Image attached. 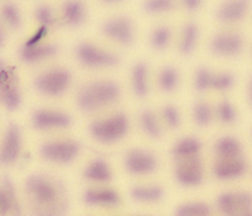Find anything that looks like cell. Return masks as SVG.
<instances>
[{"label":"cell","instance_id":"d6986e66","mask_svg":"<svg viewBox=\"0 0 252 216\" xmlns=\"http://www.w3.org/2000/svg\"><path fill=\"white\" fill-rule=\"evenodd\" d=\"M82 177L85 181L92 184H107L112 181L114 172L107 159L96 157L87 162L83 167Z\"/></svg>","mask_w":252,"mask_h":216},{"label":"cell","instance_id":"ab89813d","mask_svg":"<svg viewBox=\"0 0 252 216\" xmlns=\"http://www.w3.org/2000/svg\"><path fill=\"white\" fill-rule=\"evenodd\" d=\"M178 3L189 13H197L203 6V0H178Z\"/></svg>","mask_w":252,"mask_h":216},{"label":"cell","instance_id":"3957f363","mask_svg":"<svg viewBox=\"0 0 252 216\" xmlns=\"http://www.w3.org/2000/svg\"><path fill=\"white\" fill-rule=\"evenodd\" d=\"M129 132L130 118L121 110L94 119L89 124L90 137L103 145L119 143L127 137Z\"/></svg>","mask_w":252,"mask_h":216},{"label":"cell","instance_id":"d590c367","mask_svg":"<svg viewBox=\"0 0 252 216\" xmlns=\"http://www.w3.org/2000/svg\"><path fill=\"white\" fill-rule=\"evenodd\" d=\"M177 5L178 0H143V10L149 15L169 14Z\"/></svg>","mask_w":252,"mask_h":216},{"label":"cell","instance_id":"4fadbf2b","mask_svg":"<svg viewBox=\"0 0 252 216\" xmlns=\"http://www.w3.org/2000/svg\"><path fill=\"white\" fill-rule=\"evenodd\" d=\"M247 170L249 163L245 154L233 157H213L212 173L218 181L229 182L240 180L246 175Z\"/></svg>","mask_w":252,"mask_h":216},{"label":"cell","instance_id":"4316f807","mask_svg":"<svg viewBox=\"0 0 252 216\" xmlns=\"http://www.w3.org/2000/svg\"><path fill=\"white\" fill-rule=\"evenodd\" d=\"M157 84L164 94H173L181 85V72L174 65H164L158 72Z\"/></svg>","mask_w":252,"mask_h":216},{"label":"cell","instance_id":"9c48e42d","mask_svg":"<svg viewBox=\"0 0 252 216\" xmlns=\"http://www.w3.org/2000/svg\"><path fill=\"white\" fill-rule=\"evenodd\" d=\"M123 164L131 176L145 177L155 173L159 168V158L153 150L144 147H134L126 150Z\"/></svg>","mask_w":252,"mask_h":216},{"label":"cell","instance_id":"74e56055","mask_svg":"<svg viewBox=\"0 0 252 216\" xmlns=\"http://www.w3.org/2000/svg\"><path fill=\"white\" fill-rule=\"evenodd\" d=\"M236 78L232 72L229 71H216L215 81H213V90L216 92H227L235 86Z\"/></svg>","mask_w":252,"mask_h":216},{"label":"cell","instance_id":"83f0119b","mask_svg":"<svg viewBox=\"0 0 252 216\" xmlns=\"http://www.w3.org/2000/svg\"><path fill=\"white\" fill-rule=\"evenodd\" d=\"M22 92L14 78L0 85V101L8 111L14 112L22 105Z\"/></svg>","mask_w":252,"mask_h":216},{"label":"cell","instance_id":"f1b7e54d","mask_svg":"<svg viewBox=\"0 0 252 216\" xmlns=\"http://www.w3.org/2000/svg\"><path fill=\"white\" fill-rule=\"evenodd\" d=\"M192 119L198 128H208L216 120L215 107L206 99H198L192 107Z\"/></svg>","mask_w":252,"mask_h":216},{"label":"cell","instance_id":"30bf717a","mask_svg":"<svg viewBox=\"0 0 252 216\" xmlns=\"http://www.w3.org/2000/svg\"><path fill=\"white\" fill-rule=\"evenodd\" d=\"M216 209L220 216H252V192L224 191L216 199Z\"/></svg>","mask_w":252,"mask_h":216},{"label":"cell","instance_id":"cb8c5ba5","mask_svg":"<svg viewBox=\"0 0 252 216\" xmlns=\"http://www.w3.org/2000/svg\"><path fill=\"white\" fill-rule=\"evenodd\" d=\"M201 39V28L195 22H187L181 31L178 40V51L184 57H189L195 52Z\"/></svg>","mask_w":252,"mask_h":216},{"label":"cell","instance_id":"52a82bcc","mask_svg":"<svg viewBox=\"0 0 252 216\" xmlns=\"http://www.w3.org/2000/svg\"><path fill=\"white\" fill-rule=\"evenodd\" d=\"M100 31L103 37L123 47L132 46L136 39V27L129 15L118 14L107 18L101 23Z\"/></svg>","mask_w":252,"mask_h":216},{"label":"cell","instance_id":"f6af8a7d","mask_svg":"<svg viewBox=\"0 0 252 216\" xmlns=\"http://www.w3.org/2000/svg\"><path fill=\"white\" fill-rule=\"evenodd\" d=\"M140 216H146V215H140Z\"/></svg>","mask_w":252,"mask_h":216},{"label":"cell","instance_id":"484cf974","mask_svg":"<svg viewBox=\"0 0 252 216\" xmlns=\"http://www.w3.org/2000/svg\"><path fill=\"white\" fill-rule=\"evenodd\" d=\"M213 157H233L242 156L244 153V145L240 139L235 136H222L216 139L212 147Z\"/></svg>","mask_w":252,"mask_h":216},{"label":"cell","instance_id":"44dd1931","mask_svg":"<svg viewBox=\"0 0 252 216\" xmlns=\"http://www.w3.org/2000/svg\"><path fill=\"white\" fill-rule=\"evenodd\" d=\"M60 48L56 43H39L35 46H23L19 49L20 61L26 65H37L56 57Z\"/></svg>","mask_w":252,"mask_h":216},{"label":"cell","instance_id":"5b68a950","mask_svg":"<svg viewBox=\"0 0 252 216\" xmlns=\"http://www.w3.org/2000/svg\"><path fill=\"white\" fill-rule=\"evenodd\" d=\"M73 76L63 66L49 67L39 72L33 78V87L38 94L46 98H61L71 89Z\"/></svg>","mask_w":252,"mask_h":216},{"label":"cell","instance_id":"4dcf8cb0","mask_svg":"<svg viewBox=\"0 0 252 216\" xmlns=\"http://www.w3.org/2000/svg\"><path fill=\"white\" fill-rule=\"evenodd\" d=\"M215 72L207 66H198L193 73V89L198 94L212 91L213 81H215Z\"/></svg>","mask_w":252,"mask_h":216},{"label":"cell","instance_id":"e575fe53","mask_svg":"<svg viewBox=\"0 0 252 216\" xmlns=\"http://www.w3.org/2000/svg\"><path fill=\"white\" fill-rule=\"evenodd\" d=\"M34 19L38 27H46L51 29L60 23V17L57 15L53 6L47 3L38 4L34 9Z\"/></svg>","mask_w":252,"mask_h":216},{"label":"cell","instance_id":"60d3db41","mask_svg":"<svg viewBox=\"0 0 252 216\" xmlns=\"http://www.w3.org/2000/svg\"><path fill=\"white\" fill-rule=\"evenodd\" d=\"M12 78H13L12 71L9 70L8 66H6L5 61L0 57V85L6 82V81L12 80Z\"/></svg>","mask_w":252,"mask_h":216},{"label":"cell","instance_id":"1f68e13d","mask_svg":"<svg viewBox=\"0 0 252 216\" xmlns=\"http://www.w3.org/2000/svg\"><path fill=\"white\" fill-rule=\"evenodd\" d=\"M173 216H213V210L204 201H188L177 206Z\"/></svg>","mask_w":252,"mask_h":216},{"label":"cell","instance_id":"e0dca14e","mask_svg":"<svg viewBox=\"0 0 252 216\" xmlns=\"http://www.w3.org/2000/svg\"><path fill=\"white\" fill-rule=\"evenodd\" d=\"M89 8L83 0H64L61 5V23L69 29L81 28L87 22Z\"/></svg>","mask_w":252,"mask_h":216},{"label":"cell","instance_id":"ffe728a7","mask_svg":"<svg viewBox=\"0 0 252 216\" xmlns=\"http://www.w3.org/2000/svg\"><path fill=\"white\" fill-rule=\"evenodd\" d=\"M130 89L135 98L145 99L150 92V69L148 62H135L130 71Z\"/></svg>","mask_w":252,"mask_h":216},{"label":"cell","instance_id":"7402d4cb","mask_svg":"<svg viewBox=\"0 0 252 216\" xmlns=\"http://www.w3.org/2000/svg\"><path fill=\"white\" fill-rule=\"evenodd\" d=\"M139 128L146 138L160 141L164 137V124L160 115L153 108H144L138 116Z\"/></svg>","mask_w":252,"mask_h":216},{"label":"cell","instance_id":"5bb4252c","mask_svg":"<svg viewBox=\"0 0 252 216\" xmlns=\"http://www.w3.org/2000/svg\"><path fill=\"white\" fill-rule=\"evenodd\" d=\"M23 148V133L14 121L9 123L0 143V166L9 167L19 159Z\"/></svg>","mask_w":252,"mask_h":216},{"label":"cell","instance_id":"2e32d148","mask_svg":"<svg viewBox=\"0 0 252 216\" xmlns=\"http://www.w3.org/2000/svg\"><path fill=\"white\" fill-rule=\"evenodd\" d=\"M251 0H223L215 10V18L222 24L240 23L246 18Z\"/></svg>","mask_w":252,"mask_h":216},{"label":"cell","instance_id":"9a60e30c","mask_svg":"<svg viewBox=\"0 0 252 216\" xmlns=\"http://www.w3.org/2000/svg\"><path fill=\"white\" fill-rule=\"evenodd\" d=\"M82 202L90 208L115 209L120 206L121 196L107 184H92L82 192Z\"/></svg>","mask_w":252,"mask_h":216},{"label":"cell","instance_id":"7a4b0ae2","mask_svg":"<svg viewBox=\"0 0 252 216\" xmlns=\"http://www.w3.org/2000/svg\"><path fill=\"white\" fill-rule=\"evenodd\" d=\"M120 84L111 78H98L85 82L75 95L76 107L85 114H94L114 107L121 99Z\"/></svg>","mask_w":252,"mask_h":216},{"label":"cell","instance_id":"d4e9b609","mask_svg":"<svg viewBox=\"0 0 252 216\" xmlns=\"http://www.w3.org/2000/svg\"><path fill=\"white\" fill-rule=\"evenodd\" d=\"M165 191L159 183L134 184L130 190V196L138 204H158L164 199Z\"/></svg>","mask_w":252,"mask_h":216},{"label":"cell","instance_id":"8fae6325","mask_svg":"<svg viewBox=\"0 0 252 216\" xmlns=\"http://www.w3.org/2000/svg\"><path fill=\"white\" fill-rule=\"evenodd\" d=\"M204 163L202 157L173 161V176L179 186L186 188L199 187L204 181Z\"/></svg>","mask_w":252,"mask_h":216},{"label":"cell","instance_id":"8d00e7d4","mask_svg":"<svg viewBox=\"0 0 252 216\" xmlns=\"http://www.w3.org/2000/svg\"><path fill=\"white\" fill-rule=\"evenodd\" d=\"M160 118L164 127L170 130H177L182 125V112L181 109L175 104H164L160 109Z\"/></svg>","mask_w":252,"mask_h":216},{"label":"cell","instance_id":"836d02e7","mask_svg":"<svg viewBox=\"0 0 252 216\" xmlns=\"http://www.w3.org/2000/svg\"><path fill=\"white\" fill-rule=\"evenodd\" d=\"M0 15L4 24L13 31H18L23 23L20 9L14 1H5L0 8Z\"/></svg>","mask_w":252,"mask_h":216},{"label":"cell","instance_id":"6da1fadb","mask_svg":"<svg viewBox=\"0 0 252 216\" xmlns=\"http://www.w3.org/2000/svg\"><path fill=\"white\" fill-rule=\"evenodd\" d=\"M24 193L32 216L68 215V192L57 177L47 173H32L24 181Z\"/></svg>","mask_w":252,"mask_h":216},{"label":"cell","instance_id":"f546056e","mask_svg":"<svg viewBox=\"0 0 252 216\" xmlns=\"http://www.w3.org/2000/svg\"><path fill=\"white\" fill-rule=\"evenodd\" d=\"M173 39V29L168 24H158L152 29L149 44L155 52H164L169 48Z\"/></svg>","mask_w":252,"mask_h":216},{"label":"cell","instance_id":"ac0fdd59","mask_svg":"<svg viewBox=\"0 0 252 216\" xmlns=\"http://www.w3.org/2000/svg\"><path fill=\"white\" fill-rule=\"evenodd\" d=\"M0 216H23L17 188L9 176L0 177Z\"/></svg>","mask_w":252,"mask_h":216},{"label":"cell","instance_id":"7c38bea8","mask_svg":"<svg viewBox=\"0 0 252 216\" xmlns=\"http://www.w3.org/2000/svg\"><path fill=\"white\" fill-rule=\"evenodd\" d=\"M245 39L236 31H220L215 33L209 39V52L216 57L233 58L242 53Z\"/></svg>","mask_w":252,"mask_h":216},{"label":"cell","instance_id":"603a6c76","mask_svg":"<svg viewBox=\"0 0 252 216\" xmlns=\"http://www.w3.org/2000/svg\"><path fill=\"white\" fill-rule=\"evenodd\" d=\"M203 143L195 136H184L175 141L172 147L173 161L202 157Z\"/></svg>","mask_w":252,"mask_h":216},{"label":"cell","instance_id":"277c9868","mask_svg":"<svg viewBox=\"0 0 252 216\" xmlns=\"http://www.w3.org/2000/svg\"><path fill=\"white\" fill-rule=\"evenodd\" d=\"M73 53L78 65L87 70L114 69L120 64V57L118 53L103 48L91 40L78 42Z\"/></svg>","mask_w":252,"mask_h":216},{"label":"cell","instance_id":"7bdbcfd3","mask_svg":"<svg viewBox=\"0 0 252 216\" xmlns=\"http://www.w3.org/2000/svg\"><path fill=\"white\" fill-rule=\"evenodd\" d=\"M5 43V32H4L3 26L0 24V47H3Z\"/></svg>","mask_w":252,"mask_h":216},{"label":"cell","instance_id":"ee69618b","mask_svg":"<svg viewBox=\"0 0 252 216\" xmlns=\"http://www.w3.org/2000/svg\"><path fill=\"white\" fill-rule=\"evenodd\" d=\"M101 3L106 4V5H116V4L123 3L124 0H100Z\"/></svg>","mask_w":252,"mask_h":216},{"label":"cell","instance_id":"d6a6232c","mask_svg":"<svg viewBox=\"0 0 252 216\" xmlns=\"http://www.w3.org/2000/svg\"><path fill=\"white\" fill-rule=\"evenodd\" d=\"M216 120L222 125L231 127L237 121V110L228 99H222L215 107Z\"/></svg>","mask_w":252,"mask_h":216},{"label":"cell","instance_id":"ba28073f","mask_svg":"<svg viewBox=\"0 0 252 216\" xmlns=\"http://www.w3.org/2000/svg\"><path fill=\"white\" fill-rule=\"evenodd\" d=\"M32 128L38 132L67 130L73 125V118L66 110L57 108H38L31 114Z\"/></svg>","mask_w":252,"mask_h":216},{"label":"cell","instance_id":"b9f144b4","mask_svg":"<svg viewBox=\"0 0 252 216\" xmlns=\"http://www.w3.org/2000/svg\"><path fill=\"white\" fill-rule=\"evenodd\" d=\"M246 96H247V101H249V105L252 108V76L249 78V82H247Z\"/></svg>","mask_w":252,"mask_h":216},{"label":"cell","instance_id":"f35d334b","mask_svg":"<svg viewBox=\"0 0 252 216\" xmlns=\"http://www.w3.org/2000/svg\"><path fill=\"white\" fill-rule=\"evenodd\" d=\"M49 33V29L46 28V27H38V29L35 31L28 39L24 42L23 44L26 46H35V44H39V43H43L44 38H47Z\"/></svg>","mask_w":252,"mask_h":216},{"label":"cell","instance_id":"8992f818","mask_svg":"<svg viewBox=\"0 0 252 216\" xmlns=\"http://www.w3.org/2000/svg\"><path fill=\"white\" fill-rule=\"evenodd\" d=\"M82 145L77 139L56 138L44 141L39 145V156L43 161L56 166H69L80 157Z\"/></svg>","mask_w":252,"mask_h":216}]
</instances>
